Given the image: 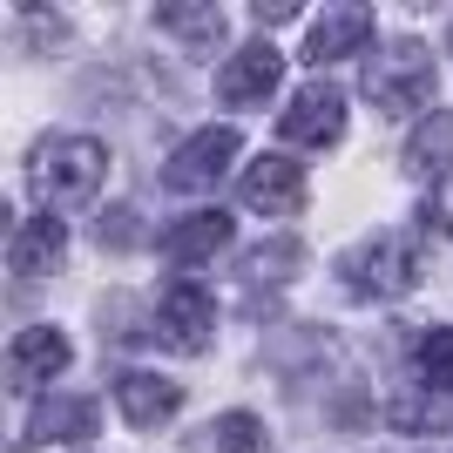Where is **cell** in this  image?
Wrapping results in <instances>:
<instances>
[{
  "label": "cell",
  "mask_w": 453,
  "mask_h": 453,
  "mask_svg": "<svg viewBox=\"0 0 453 453\" xmlns=\"http://www.w3.org/2000/svg\"><path fill=\"white\" fill-rule=\"evenodd\" d=\"M102 176H109V150H102L95 135H48V142H35V156H27V189H35L48 210L88 203L95 189H102Z\"/></svg>",
  "instance_id": "obj_1"
},
{
  "label": "cell",
  "mask_w": 453,
  "mask_h": 453,
  "mask_svg": "<svg viewBox=\"0 0 453 453\" xmlns=\"http://www.w3.org/2000/svg\"><path fill=\"white\" fill-rule=\"evenodd\" d=\"M419 271H426V257H419V244L399 237V230H372V237H359V244L339 257L345 291H359V298H406L419 284Z\"/></svg>",
  "instance_id": "obj_2"
},
{
  "label": "cell",
  "mask_w": 453,
  "mask_h": 453,
  "mask_svg": "<svg viewBox=\"0 0 453 453\" xmlns=\"http://www.w3.org/2000/svg\"><path fill=\"white\" fill-rule=\"evenodd\" d=\"M434 88H440V68H434V55H426L419 41H393V48H379L372 68H365V95H372L379 115H413V109H426Z\"/></svg>",
  "instance_id": "obj_3"
},
{
  "label": "cell",
  "mask_w": 453,
  "mask_h": 453,
  "mask_svg": "<svg viewBox=\"0 0 453 453\" xmlns=\"http://www.w3.org/2000/svg\"><path fill=\"white\" fill-rule=\"evenodd\" d=\"M210 325H217V298L196 278H170L156 291V339L170 345V352H203Z\"/></svg>",
  "instance_id": "obj_4"
},
{
  "label": "cell",
  "mask_w": 453,
  "mask_h": 453,
  "mask_svg": "<svg viewBox=\"0 0 453 453\" xmlns=\"http://www.w3.org/2000/svg\"><path fill=\"white\" fill-rule=\"evenodd\" d=\"M278 135L284 142H304V150H325V142H339L345 135V95L311 81V88L291 95V109L278 115Z\"/></svg>",
  "instance_id": "obj_5"
},
{
  "label": "cell",
  "mask_w": 453,
  "mask_h": 453,
  "mask_svg": "<svg viewBox=\"0 0 453 453\" xmlns=\"http://www.w3.org/2000/svg\"><path fill=\"white\" fill-rule=\"evenodd\" d=\"M68 359H75V345H68L61 325H27V332H14V345H7V379H14V393H35V386H48Z\"/></svg>",
  "instance_id": "obj_6"
},
{
  "label": "cell",
  "mask_w": 453,
  "mask_h": 453,
  "mask_svg": "<svg viewBox=\"0 0 453 453\" xmlns=\"http://www.w3.org/2000/svg\"><path fill=\"white\" fill-rule=\"evenodd\" d=\"M237 150H244L237 129H217V122H210V129H196L183 150L170 156L163 183H170V189H217V176L230 170V156H237Z\"/></svg>",
  "instance_id": "obj_7"
},
{
  "label": "cell",
  "mask_w": 453,
  "mask_h": 453,
  "mask_svg": "<svg viewBox=\"0 0 453 453\" xmlns=\"http://www.w3.org/2000/svg\"><path fill=\"white\" fill-rule=\"evenodd\" d=\"M278 75H284V55L271 48V41H250V48L230 55L224 75H217V95H224L230 109H257V102H271Z\"/></svg>",
  "instance_id": "obj_8"
},
{
  "label": "cell",
  "mask_w": 453,
  "mask_h": 453,
  "mask_svg": "<svg viewBox=\"0 0 453 453\" xmlns=\"http://www.w3.org/2000/svg\"><path fill=\"white\" fill-rule=\"evenodd\" d=\"M244 203L265 210V217H291V210L304 203V170L291 156H257L244 170Z\"/></svg>",
  "instance_id": "obj_9"
},
{
  "label": "cell",
  "mask_w": 453,
  "mask_h": 453,
  "mask_svg": "<svg viewBox=\"0 0 453 453\" xmlns=\"http://www.w3.org/2000/svg\"><path fill=\"white\" fill-rule=\"evenodd\" d=\"M372 41V7H332L325 20H311V41H304V61H345Z\"/></svg>",
  "instance_id": "obj_10"
},
{
  "label": "cell",
  "mask_w": 453,
  "mask_h": 453,
  "mask_svg": "<svg viewBox=\"0 0 453 453\" xmlns=\"http://www.w3.org/2000/svg\"><path fill=\"white\" fill-rule=\"evenodd\" d=\"M115 406H122L129 426H163L183 406V386H170V379H156V372H122L115 379Z\"/></svg>",
  "instance_id": "obj_11"
},
{
  "label": "cell",
  "mask_w": 453,
  "mask_h": 453,
  "mask_svg": "<svg viewBox=\"0 0 453 453\" xmlns=\"http://www.w3.org/2000/svg\"><path fill=\"white\" fill-rule=\"evenodd\" d=\"M61 257H68V230H61V217H27V224L14 230V244H7V265H14L20 278L55 271Z\"/></svg>",
  "instance_id": "obj_12"
},
{
  "label": "cell",
  "mask_w": 453,
  "mask_h": 453,
  "mask_svg": "<svg viewBox=\"0 0 453 453\" xmlns=\"http://www.w3.org/2000/svg\"><path fill=\"white\" fill-rule=\"evenodd\" d=\"M224 244H230L224 210H196V217H183L176 230H163V257H170V265H203V257H217Z\"/></svg>",
  "instance_id": "obj_13"
},
{
  "label": "cell",
  "mask_w": 453,
  "mask_h": 453,
  "mask_svg": "<svg viewBox=\"0 0 453 453\" xmlns=\"http://www.w3.org/2000/svg\"><path fill=\"white\" fill-rule=\"evenodd\" d=\"M453 170V109H434L406 135V176H447Z\"/></svg>",
  "instance_id": "obj_14"
},
{
  "label": "cell",
  "mask_w": 453,
  "mask_h": 453,
  "mask_svg": "<svg viewBox=\"0 0 453 453\" xmlns=\"http://www.w3.org/2000/svg\"><path fill=\"white\" fill-rule=\"evenodd\" d=\"M88 434H95V399H68V393L41 399L27 419V440H88Z\"/></svg>",
  "instance_id": "obj_15"
},
{
  "label": "cell",
  "mask_w": 453,
  "mask_h": 453,
  "mask_svg": "<svg viewBox=\"0 0 453 453\" xmlns=\"http://www.w3.org/2000/svg\"><path fill=\"white\" fill-rule=\"evenodd\" d=\"M156 27H163V35H176V41H189L196 55H217V48H224V35H230L224 7H156Z\"/></svg>",
  "instance_id": "obj_16"
},
{
  "label": "cell",
  "mask_w": 453,
  "mask_h": 453,
  "mask_svg": "<svg viewBox=\"0 0 453 453\" xmlns=\"http://www.w3.org/2000/svg\"><path fill=\"white\" fill-rule=\"evenodd\" d=\"M189 453H278V447H271V434L257 426V413H224L189 440Z\"/></svg>",
  "instance_id": "obj_17"
},
{
  "label": "cell",
  "mask_w": 453,
  "mask_h": 453,
  "mask_svg": "<svg viewBox=\"0 0 453 453\" xmlns=\"http://www.w3.org/2000/svg\"><path fill=\"white\" fill-rule=\"evenodd\" d=\"M298 265H304V244H298V237H271V244H257L244 257V278L250 284H284V278H298Z\"/></svg>",
  "instance_id": "obj_18"
},
{
  "label": "cell",
  "mask_w": 453,
  "mask_h": 453,
  "mask_svg": "<svg viewBox=\"0 0 453 453\" xmlns=\"http://www.w3.org/2000/svg\"><path fill=\"white\" fill-rule=\"evenodd\" d=\"M386 419H393L399 434H440V426H453V406L447 399H393Z\"/></svg>",
  "instance_id": "obj_19"
},
{
  "label": "cell",
  "mask_w": 453,
  "mask_h": 453,
  "mask_svg": "<svg viewBox=\"0 0 453 453\" xmlns=\"http://www.w3.org/2000/svg\"><path fill=\"white\" fill-rule=\"evenodd\" d=\"M419 379L453 393V325H434L426 339H419Z\"/></svg>",
  "instance_id": "obj_20"
},
{
  "label": "cell",
  "mask_w": 453,
  "mask_h": 453,
  "mask_svg": "<svg viewBox=\"0 0 453 453\" xmlns=\"http://www.w3.org/2000/svg\"><path fill=\"white\" fill-rule=\"evenodd\" d=\"M95 237H102V244H142V224H135V210L129 203H115V210H102V224H95Z\"/></svg>",
  "instance_id": "obj_21"
},
{
  "label": "cell",
  "mask_w": 453,
  "mask_h": 453,
  "mask_svg": "<svg viewBox=\"0 0 453 453\" xmlns=\"http://www.w3.org/2000/svg\"><path fill=\"white\" fill-rule=\"evenodd\" d=\"M250 20H257V27H284V20H298V7H284V0H257Z\"/></svg>",
  "instance_id": "obj_22"
},
{
  "label": "cell",
  "mask_w": 453,
  "mask_h": 453,
  "mask_svg": "<svg viewBox=\"0 0 453 453\" xmlns=\"http://www.w3.org/2000/svg\"><path fill=\"white\" fill-rule=\"evenodd\" d=\"M447 55H453V27H447Z\"/></svg>",
  "instance_id": "obj_23"
}]
</instances>
